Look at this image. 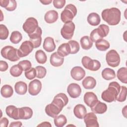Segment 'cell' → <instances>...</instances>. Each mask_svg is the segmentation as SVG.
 <instances>
[{
	"instance_id": "5",
	"label": "cell",
	"mask_w": 127,
	"mask_h": 127,
	"mask_svg": "<svg viewBox=\"0 0 127 127\" xmlns=\"http://www.w3.org/2000/svg\"><path fill=\"white\" fill-rule=\"evenodd\" d=\"M81 63L84 67L91 71H97L101 67V63L99 61L92 60L87 56H84L82 58Z\"/></svg>"
},
{
	"instance_id": "14",
	"label": "cell",
	"mask_w": 127,
	"mask_h": 127,
	"mask_svg": "<svg viewBox=\"0 0 127 127\" xmlns=\"http://www.w3.org/2000/svg\"><path fill=\"white\" fill-rule=\"evenodd\" d=\"M52 102L63 109L68 103V98L65 94L64 93H60L54 97Z\"/></svg>"
},
{
	"instance_id": "23",
	"label": "cell",
	"mask_w": 127,
	"mask_h": 127,
	"mask_svg": "<svg viewBox=\"0 0 127 127\" xmlns=\"http://www.w3.org/2000/svg\"><path fill=\"white\" fill-rule=\"evenodd\" d=\"M73 113L76 118L79 119H83L87 114L86 109L83 105L77 104L73 109Z\"/></svg>"
},
{
	"instance_id": "9",
	"label": "cell",
	"mask_w": 127,
	"mask_h": 127,
	"mask_svg": "<svg viewBox=\"0 0 127 127\" xmlns=\"http://www.w3.org/2000/svg\"><path fill=\"white\" fill-rule=\"evenodd\" d=\"M33 44L30 41H24L18 49V55L20 58L28 56L34 49Z\"/></svg>"
},
{
	"instance_id": "40",
	"label": "cell",
	"mask_w": 127,
	"mask_h": 127,
	"mask_svg": "<svg viewBox=\"0 0 127 127\" xmlns=\"http://www.w3.org/2000/svg\"><path fill=\"white\" fill-rule=\"evenodd\" d=\"M68 43L69 44L70 48V54H75L78 53L79 51L80 47L79 43L74 40H70L68 41Z\"/></svg>"
},
{
	"instance_id": "49",
	"label": "cell",
	"mask_w": 127,
	"mask_h": 127,
	"mask_svg": "<svg viewBox=\"0 0 127 127\" xmlns=\"http://www.w3.org/2000/svg\"><path fill=\"white\" fill-rule=\"evenodd\" d=\"M9 123L8 120L5 118L3 117L2 118H1L0 120V125L1 127H8Z\"/></svg>"
},
{
	"instance_id": "6",
	"label": "cell",
	"mask_w": 127,
	"mask_h": 127,
	"mask_svg": "<svg viewBox=\"0 0 127 127\" xmlns=\"http://www.w3.org/2000/svg\"><path fill=\"white\" fill-rule=\"evenodd\" d=\"M106 61L109 66L116 67L120 64V57L116 50H111L106 54Z\"/></svg>"
},
{
	"instance_id": "1",
	"label": "cell",
	"mask_w": 127,
	"mask_h": 127,
	"mask_svg": "<svg viewBox=\"0 0 127 127\" xmlns=\"http://www.w3.org/2000/svg\"><path fill=\"white\" fill-rule=\"evenodd\" d=\"M104 21L110 25H118L121 21V12L117 7H112L103 10L101 13Z\"/></svg>"
},
{
	"instance_id": "17",
	"label": "cell",
	"mask_w": 127,
	"mask_h": 127,
	"mask_svg": "<svg viewBox=\"0 0 127 127\" xmlns=\"http://www.w3.org/2000/svg\"><path fill=\"white\" fill-rule=\"evenodd\" d=\"M84 103L89 107H92L98 101L96 95L92 92H87L84 95Z\"/></svg>"
},
{
	"instance_id": "51",
	"label": "cell",
	"mask_w": 127,
	"mask_h": 127,
	"mask_svg": "<svg viewBox=\"0 0 127 127\" xmlns=\"http://www.w3.org/2000/svg\"><path fill=\"white\" fill-rule=\"evenodd\" d=\"M37 127H51L52 125L50 124V123L48 122H44L41 123L40 124L38 125L37 126Z\"/></svg>"
},
{
	"instance_id": "33",
	"label": "cell",
	"mask_w": 127,
	"mask_h": 127,
	"mask_svg": "<svg viewBox=\"0 0 127 127\" xmlns=\"http://www.w3.org/2000/svg\"><path fill=\"white\" fill-rule=\"evenodd\" d=\"M118 78L123 83H127V68L126 67H122L119 68L117 72Z\"/></svg>"
},
{
	"instance_id": "19",
	"label": "cell",
	"mask_w": 127,
	"mask_h": 127,
	"mask_svg": "<svg viewBox=\"0 0 127 127\" xmlns=\"http://www.w3.org/2000/svg\"><path fill=\"white\" fill-rule=\"evenodd\" d=\"M50 62L51 64L53 66L59 67L63 64L64 58L59 56L57 52H54L51 55Z\"/></svg>"
},
{
	"instance_id": "39",
	"label": "cell",
	"mask_w": 127,
	"mask_h": 127,
	"mask_svg": "<svg viewBox=\"0 0 127 127\" xmlns=\"http://www.w3.org/2000/svg\"><path fill=\"white\" fill-rule=\"evenodd\" d=\"M127 89L126 86H121L120 92L117 97L116 100L120 102H123L125 101L127 99Z\"/></svg>"
},
{
	"instance_id": "7",
	"label": "cell",
	"mask_w": 127,
	"mask_h": 127,
	"mask_svg": "<svg viewBox=\"0 0 127 127\" xmlns=\"http://www.w3.org/2000/svg\"><path fill=\"white\" fill-rule=\"evenodd\" d=\"M75 28V24L72 21L65 23L61 30V35L66 40H70L73 36Z\"/></svg>"
},
{
	"instance_id": "16",
	"label": "cell",
	"mask_w": 127,
	"mask_h": 127,
	"mask_svg": "<svg viewBox=\"0 0 127 127\" xmlns=\"http://www.w3.org/2000/svg\"><path fill=\"white\" fill-rule=\"evenodd\" d=\"M70 75L74 80L80 81L84 77L85 71L81 66H74L70 71Z\"/></svg>"
},
{
	"instance_id": "34",
	"label": "cell",
	"mask_w": 127,
	"mask_h": 127,
	"mask_svg": "<svg viewBox=\"0 0 127 127\" xmlns=\"http://www.w3.org/2000/svg\"><path fill=\"white\" fill-rule=\"evenodd\" d=\"M35 59L39 64H44L47 62V57L43 50H39L35 53Z\"/></svg>"
},
{
	"instance_id": "53",
	"label": "cell",
	"mask_w": 127,
	"mask_h": 127,
	"mask_svg": "<svg viewBox=\"0 0 127 127\" xmlns=\"http://www.w3.org/2000/svg\"><path fill=\"white\" fill-rule=\"evenodd\" d=\"M127 106H125L122 109V114L125 118H127Z\"/></svg>"
},
{
	"instance_id": "4",
	"label": "cell",
	"mask_w": 127,
	"mask_h": 127,
	"mask_svg": "<svg viewBox=\"0 0 127 127\" xmlns=\"http://www.w3.org/2000/svg\"><path fill=\"white\" fill-rule=\"evenodd\" d=\"M18 50L11 46H6L1 50L0 54L3 58L11 62H16L19 60Z\"/></svg>"
},
{
	"instance_id": "11",
	"label": "cell",
	"mask_w": 127,
	"mask_h": 127,
	"mask_svg": "<svg viewBox=\"0 0 127 127\" xmlns=\"http://www.w3.org/2000/svg\"><path fill=\"white\" fill-rule=\"evenodd\" d=\"M42 89V83L38 79L32 80L28 85V92L32 96L37 95Z\"/></svg>"
},
{
	"instance_id": "29",
	"label": "cell",
	"mask_w": 127,
	"mask_h": 127,
	"mask_svg": "<svg viewBox=\"0 0 127 127\" xmlns=\"http://www.w3.org/2000/svg\"><path fill=\"white\" fill-rule=\"evenodd\" d=\"M80 43L81 48L85 50L91 49L93 46V42L88 36H84L81 37L80 40Z\"/></svg>"
},
{
	"instance_id": "8",
	"label": "cell",
	"mask_w": 127,
	"mask_h": 127,
	"mask_svg": "<svg viewBox=\"0 0 127 127\" xmlns=\"http://www.w3.org/2000/svg\"><path fill=\"white\" fill-rule=\"evenodd\" d=\"M39 27L37 20L34 17L28 18L22 25L23 30L28 34L34 32Z\"/></svg>"
},
{
	"instance_id": "15",
	"label": "cell",
	"mask_w": 127,
	"mask_h": 127,
	"mask_svg": "<svg viewBox=\"0 0 127 127\" xmlns=\"http://www.w3.org/2000/svg\"><path fill=\"white\" fill-rule=\"evenodd\" d=\"M67 92L70 97L76 98L80 95L81 93V88L78 84L72 83L67 86Z\"/></svg>"
},
{
	"instance_id": "31",
	"label": "cell",
	"mask_w": 127,
	"mask_h": 127,
	"mask_svg": "<svg viewBox=\"0 0 127 127\" xmlns=\"http://www.w3.org/2000/svg\"><path fill=\"white\" fill-rule=\"evenodd\" d=\"M13 93V89L12 87L8 84L2 86L0 89L1 95L4 98H9L12 96Z\"/></svg>"
},
{
	"instance_id": "32",
	"label": "cell",
	"mask_w": 127,
	"mask_h": 127,
	"mask_svg": "<svg viewBox=\"0 0 127 127\" xmlns=\"http://www.w3.org/2000/svg\"><path fill=\"white\" fill-rule=\"evenodd\" d=\"M96 48L100 51H105L110 48L109 42L103 39H100L95 42Z\"/></svg>"
},
{
	"instance_id": "28",
	"label": "cell",
	"mask_w": 127,
	"mask_h": 127,
	"mask_svg": "<svg viewBox=\"0 0 127 127\" xmlns=\"http://www.w3.org/2000/svg\"><path fill=\"white\" fill-rule=\"evenodd\" d=\"M14 89L17 94L20 95H24L27 91V85L23 81H18L14 85Z\"/></svg>"
},
{
	"instance_id": "35",
	"label": "cell",
	"mask_w": 127,
	"mask_h": 127,
	"mask_svg": "<svg viewBox=\"0 0 127 127\" xmlns=\"http://www.w3.org/2000/svg\"><path fill=\"white\" fill-rule=\"evenodd\" d=\"M54 124L57 127H63L67 123V119L66 117L63 115H60L54 118Z\"/></svg>"
},
{
	"instance_id": "52",
	"label": "cell",
	"mask_w": 127,
	"mask_h": 127,
	"mask_svg": "<svg viewBox=\"0 0 127 127\" xmlns=\"http://www.w3.org/2000/svg\"><path fill=\"white\" fill-rule=\"evenodd\" d=\"M52 0H40V2H41L44 5H48L50 4L52 2Z\"/></svg>"
},
{
	"instance_id": "18",
	"label": "cell",
	"mask_w": 127,
	"mask_h": 127,
	"mask_svg": "<svg viewBox=\"0 0 127 127\" xmlns=\"http://www.w3.org/2000/svg\"><path fill=\"white\" fill-rule=\"evenodd\" d=\"M33 116V110L28 107L18 108L19 120H28Z\"/></svg>"
},
{
	"instance_id": "22",
	"label": "cell",
	"mask_w": 127,
	"mask_h": 127,
	"mask_svg": "<svg viewBox=\"0 0 127 127\" xmlns=\"http://www.w3.org/2000/svg\"><path fill=\"white\" fill-rule=\"evenodd\" d=\"M43 48L47 52H53L56 49V44L54 42V40L51 37H46L44 41Z\"/></svg>"
},
{
	"instance_id": "26",
	"label": "cell",
	"mask_w": 127,
	"mask_h": 127,
	"mask_svg": "<svg viewBox=\"0 0 127 127\" xmlns=\"http://www.w3.org/2000/svg\"><path fill=\"white\" fill-rule=\"evenodd\" d=\"M58 54L62 57H66L69 54H70V48L68 43H64L61 44L58 48Z\"/></svg>"
},
{
	"instance_id": "24",
	"label": "cell",
	"mask_w": 127,
	"mask_h": 127,
	"mask_svg": "<svg viewBox=\"0 0 127 127\" xmlns=\"http://www.w3.org/2000/svg\"><path fill=\"white\" fill-rule=\"evenodd\" d=\"M82 85L85 89H92L96 85V80L92 76H87L82 80Z\"/></svg>"
},
{
	"instance_id": "47",
	"label": "cell",
	"mask_w": 127,
	"mask_h": 127,
	"mask_svg": "<svg viewBox=\"0 0 127 127\" xmlns=\"http://www.w3.org/2000/svg\"><path fill=\"white\" fill-rule=\"evenodd\" d=\"M66 1L65 0H54L53 1L54 6L58 9L62 8L65 5Z\"/></svg>"
},
{
	"instance_id": "2",
	"label": "cell",
	"mask_w": 127,
	"mask_h": 127,
	"mask_svg": "<svg viewBox=\"0 0 127 127\" xmlns=\"http://www.w3.org/2000/svg\"><path fill=\"white\" fill-rule=\"evenodd\" d=\"M121 90V86L116 81L109 83L108 88L104 90L101 94L102 99L105 102L111 103L116 100Z\"/></svg>"
},
{
	"instance_id": "48",
	"label": "cell",
	"mask_w": 127,
	"mask_h": 127,
	"mask_svg": "<svg viewBox=\"0 0 127 127\" xmlns=\"http://www.w3.org/2000/svg\"><path fill=\"white\" fill-rule=\"evenodd\" d=\"M8 65L6 62L2 60L0 61V71H6L8 69Z\"/></svg>"
},
{
	"instance_id": "50",
	"label": "cell",
	"mask_w": 127,
	"mask_h": 127,
	"mask_svg": "<svg viewBox=\"0 0 127 127\" xmlns=\"http://www.w3.org/2000/svg\"><path fill=\"white\" fill-rule=\"evenodd\" d=\"M22 126V123L21 122L19 121H17V122H11L10 123V124L9 125V127H21Z\"/></svg>"
},
{
	"instance_id": "42",
	"label": "cell",
	"mask_w": 127,
	"mask_h": 127,
	"mask_svg": "<svg viewBox=\"0 0 127 127\" xmlns=\"http://www.w3.org/2000/svg\"><path fill=\"white\" fill-rule=\"evenodd\" d=\"M9 34V31L6 26L3 24L0 25V39L1 40H5L7 38Z\"/></svg>"
},
{
	"instance_id": "3",
	"label": "cell",
	"mask_w": 127,
	"mask_h": 127,
	"mask_svg": "<svg viewBox=\"0 0 127 127\" xmlns=\"http://www.w3.org/2000/svg\"><path fill=\"white\" fill-rule=\"evenodd\" d=\"M77 14V8L72 4H67L61 14V19L64 23L71 21Z\"/></svg>"
},
{
	"instance_id": "10",
	"label": "cell",
	"mask_w": 127,
	"mask_h": 127,
	"mask_svg": "<svg viewBox=\"0 0 127 127\" xmlns=\"http://www.w3.org/2000/svg\"><path fill=\"white\" fill-rule=\"evenodd\" d=\"M42 29L39 26L34 32L30 34H28L30 39L29 41L33 44L34 48H37L40 46L42 42Z\"/></svg>"
},
{
	"instance_id": "41",
	"label": "cell",
	"mask_w": 127,
	"mask_h": 127,
	"mask_svg": "<svg viewBox=\"0 0 127 127\" xmlns=\"http://www.w3.org/2000/svg\"><path fill=\"white\" fill-rule=\"evenodd\" d=\"M36 70L37 75L36 77L38 78L42 79L46 75L47 73V70L45 67L43 66H37L35 67Z\"/></svg>"
},
{
	"instance_id": "36",
	"label": "cell",
	"mask_w": 127,
	"mask_h": 127,
	"mask_svg": "<svg viewBox=\"0 0 127 127\" xmlns=\"http://www.w3.org/2000/svg\"><path fill=\"white\" fill-rule=\"evenodd\" d=\"M97 32L99 36L103 39L104 37H106L109 32V27L105 24H101L96 28Z\"/></svg>"
},
{
	"instance_id": "20",
	"label": "cell",
	"mask_w": 127,
	"mask_h": 127,
	"mask_svg": "<svg viewBox=\"0 0 127 127\" xmlns=\"http://www.w3.org/2000/svg\"><path fill=\"white\" fill-rule=\"evenodd\" d=\"M90 108L92 112L95 114H102L107 111V106L105 103L98 100L97 103Z\"/></svg>"
},
{
	"instance_id": "30",
	"label": "cell",
	"mask_w": 127,
	"mask_h": 127,
	"mask_svg": "<svg viewBox=\"0 0 127 127\" xmlns=\"http://www.w3.org/2000/svg\"><path fill=\"white\" fill-rule=\"evenodd\" d=\"M102 77L106 80H110L116 77L115 71L110 68H106L104 69L101 73Z\"/></svg>"
},
{
	"instance_id": "38",
	"label": "cell",
	"mask_w": 127,
	"mask_h": 127,
	"mask_svg": "<svg viewBox=\"0 0 127 127\" xmlns=\"http://www.w3.org/2000/svg\"><path fill=\"white\" fill-rule=\"evenodd\" d=\"M23 69L22 67L19 64H15L13 65L10 69V73L13 77H18L22 73Z\"/></svg>"
},
{
	"instance_id": "13",
	"label": "cell",
	"mask_w": 127,
	"mask_h": 127,
	"mask_svg": "<svg viewBox=\"0 0 127 127\" xmlns=\"http://www.w3.org/2000/svg\"><path fill=\"white\" fill-rule=\"evenodd\" d=\"M62 110V109L52 102L51 104L47 105L45 109L46 114L49 117L54 118L57 116Z\"/></svg>"
},
{
	"instance_id": "12",
	"label": "cell",
	"mask_w": 127,
	"mask_h": 127,
	"mask_svg": "<svg viewBox=\"0 0 127 127\" xmlns=\"http://www.w3.org/2000/svg\"><path fill=\"white\" fill-rule=\"evenodd\" d=\"M83 119L87 127H98L99 126L97 121V117L93 112L86 114Z\"/></svg>"
},
{
	"instance_id": "45",
	"label": "cell",
	"mask_w": 127,
	"mask_h": 127,
	"mask_svg": "<svg viewBox=\"0 0 127 127\" xmlns=\"http://www.w3.org/2000/svg\"><path fill=\"white\" fill-rule=\"evenodd\" d=\"M17 6L16 1L14 0H9V1L6 5L5 9L9 11H12L14 10Z\"/></svg>"
},
{
	"instance_id": "27",
	"label": "cell",
	"mask_w": 127,
	"mask_h": 127,
	"mask_svg": "<svg viewBox=\"0 0 127 127\" xmlns=\"http://www.w3.org/2000/svg\"><path fill=\"white\" fill-rule=\"evenodd\" d=\"M87 20L90 25L94 26L98 25L101 22L99 15L95 12L90 13L87 16Z\"/></svg>"
},
{
	"instance_id": "46",
	"label": "cell",
	"mask_w": 127,
	"mask_h": 127,
	"mask_svg": "<svg viewBox=\"0 0 127 127\" xmlns=\"http://www.w3.org/2000/svg\"><path fill=\"white\" fill-rule=\"evenodd\" d=\"M90 38L91 40V41L93 42H96L97 41L100 40V39H102V38L99 36V35H98L97 32V30L96 28L94 29V30H93L92 31V32L90 33Z\"/></svg>"
},
{
	"instance_id": "44",
	"label": "cell",
	"mask_w": 127,
	"mask_h": 127,
	"mask_svg": "<svg viewBox=\"0 0 127 127\" xmlns=\"http://www.w3.org/2000/svg\"><path fill=\"white\" fill-rule=\"evenodd\" d=\"M22 68L23 70L26 71L29 70L32 67L31 63L28 60H23L18 63V64Z\"/></svg>"
},
{
	"instance_id": "25",
	"label": "cell",
	"mask_w": 127,
	"mask_h": 127,
	"mask_svg": "<svg viewBox=\"0 0 127 127\" xmlns=\"http://www.w3.org/2000/svg\"><path fill=\"white\" fill-rule=\"evenodd\" d=\"M5 112L6 115L14 120H19L18 108L13 105H9L6 107Z\"/></svg>"
},
{
	"instance_id": "21",
	"label": "cell",
	"mask_w": 127,
	"mask_h": 127,
	"mask_svg": "<svg viewBox=\"0 0 127 127\" xmlns=\"http://www.w3.org/2000/svg\"><path fill=\"white\" fill-rule=\"evenodd\" d=\"M59 17L58 13L55 10H50L48 11L44 15L45 21L49 24H52L58 20Z\"/></svg>"
},
{
	"instance_id": "37",
	"label": "cell",
	"mask_w": 127,
	"mask_h": 127,
	"mask_svg": "<svg viewBox=\"0 0 127 127\" xmlns=\"http://www.w3.org/2000/svg\"><path fill=\"white\" fill-rule=\"evenodd\" d=\"M22 39V35L21 33L18 31H13L10 37V42L14 44L19 43Z\"/></svg>"
},
{
	"instance_id": "43",
	"label": "cell",
	"mask_w": 127,
	"mask_h": 127,
	"mask_svg": "<svg viewBox=\"0 0 127 127\" xmlns=\"http://www.w3.org/2000/svg\"><path fill=\"white\" fill-rule=\"evenodd\" d=\"M25 76L26 78L29 80H32L34 79L36 77L37 72L35 68L31 67L29 70L25 71Z\"/></svg>"
}]
</instances>
